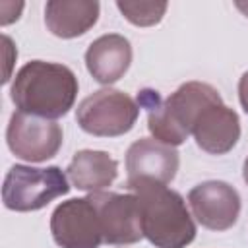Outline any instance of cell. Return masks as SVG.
Returning a JSON list of instances; mask_svg holds the SVG:
<instances>
[{
  "instance_id": "6da1fadb",
  "label": "cell",
  "mask_w": 248,
  "mask_h": 248,
  "mask_svg": "<svg viewBox=\"0 0 248 248\" xmlns=\"http://www.w3.org/2000/svg\"><path fill=\"white\" fill-rule=\"evenodd\" d=\"M219 103H223L221 93L205 81H186L167 99H161L159 91L149 87L138 91V105L147 110V128L153 140L170 147L182 145L192 136L200 112Z\"/></svg>"
},
{
  "instance_id": "7a4b0ae2",
  "label": "cell",
  "mask_w": 248,
  "mask_h": 248,
  "mask_svg": "<svg viewBox=\"0 0 248 248\" xmlns=\"http://www.w3.org/2000/svg\"><path fill=\"white\" fill-rule=\"evenodd\" d=\"M79 81L72 68L60 62L31 60L23 64L10 85V99L19 112L56 120L74 107Z\"/></svg>"
},
{
  "instance_id": "3957f363",
  "label": "cell",
  "mask_w": 248,
  "mask_h": 248,
  "mask_svg": "<svg viewBox=\"0 0 248 248\" xmlns=\"http://www.w3.org/2000/svg\"><path fill=\"white\" fill-rule=\"evenodd\" d=\"M140 200L143 236L155 248H186L196 238V221L188 202L172 188L141 182L132 188Z\"/></svg>"
},
{
  "instance_id": "277c9868",
  "label": "cell",
  "mask_w": 248,
  "mask_h": 248,
  "mask_svg": "<svg viewBox=\"0 0 248 248\" xmlns=\"http://www.w3.org/2000/svg\"><path fill=\"white\" fill-rule=\"evenodd\" d=\"M68 174L56 167L14 165L4 176L2 202L12 211H39L70 192Z\"/></svg>"
},
{
  "instance_id": "5b68a950",
  "label": "cell",
  "mask_w": 248,
  "mask_h": 248,
  "mask_svg": "<svg viewBox=\"0 0 248 248\" xmlns=\"http://www.w3.org/2000/svg\"><path fill=\"white\" fill-rule=\"evenodd\" d=\"M140 116V105L120 89L103 87L81 99L76 108L78 126L97 138H118L128 134Z\"/></svg>"
},
{
  "instance_id": "8992f818",
  "label": "cell",
  "mask_w": 248,
  "mask_h": 248,
  "mask_svg": "<svg viewBox=\"0 0 248 248\" xmlns=\"http://www.w3.org/2000/svg\"><path fill=\"white\" fill-rule=\"evenodd\" d=\"M64 141L62 126L56 120L25 114L16 110L6 128L8 149L27 163H43L52 159Z\"/></svg>"
},
{
  "instance_id": "52a82bcc",
  "label": "cell",
  "mask_w": 248,
  "mask_h": 248,
  "mask_svg": "<svg viewBox=\"0 0 248 248\" xmlns=\"http://www.w3.org/2000/svg\"><path fill=\"white\" fill-rule=\"evenodd\" d=\"M89 200L97 209L105 244L130 246L143 238L140 200L134 192L120 194L101 190L89 194Z\"/></svg>"
},
{
  "instance_id": "ba28073f",
  "label": "cell",
  "mask_w": 248,
  "mask_h": 248,
  "mask_svg": "<svg viewBox=\"0 0 248 248\" xmlns=\"http://www.w3.org/2000/svg\"><path fill=\"white\" fill-rule=\"evenodd\" d=\"M50 234L60 248H99L103 231L89 196L58 203L50 215Z\"/></svg>"
},
{
  "instance_id": "9c48e42d",
  "label": "cell",
  "mask_w": 248,
  "mask_h": 248,
  "mask_svg": "<svg viewBox=\"0 0 248 248\" xmlns=\"http://www.w3.org/2000/svg\"><path fill=\"white\" fill-rule=\"evenodd\" d=\"M192 217L209 231L223 232L236 225L242 209L240 194L225 180H205L188 192Z\"/></svg>"
},
{
  "instance_id": "30bf717a",
  "label": "cell",
  "mask_w": 248,
  "mask_h": 248,
  "mask_svg": "<svg viewBox=\"0 0 248 248\" xmlns=\"http://www.w3.org/2000/svg\"><path fill=\"white\" fill-rule=\"evenodd\" d=\"M180 155L176 147L153 138L136 140L126 151V188L141 182L170 184L178 172Z\"/></svg>"
},
{
  "instance_id": "8fae6325",
  "label": "cell",
  "mask_w": 248,
  "mask_h": 248,
  "mask_svg": "<svg viewBox=\"0 0 248 248\" xmlns=\"http://www.w3.org/2000/svg\"><path fill=\"white\" fill-rule=\"evenodd\" d=\"M196 145L209 155L229 153L240 140V118L225 103L211 105L200 112L192 126Z\"/></svg>"
},
{
  "instance_id": "7c38bea8",
  "label": "cell",
  "mask_w": 248,
  "mask_h": 248,
  "mask_svg": "<svg viewBox=\"0 0 248 248\" xmlns=\"http://www.w3.org/2000/svg\"><path fill=\"white\" fill-rule=\"evenodd\" d=\"M132 45L120 33L97 37L85 50V68L91 78L103 85L116 83L126 76L132 64Z\"/></svg>"
},
{
  "instance_id": "4fadbf2b",
  "label": "cell",
  "mask_w": 248,
  "mask_h": 248,
  "mask_svg": "<svg viewBox=\"0 0 248 248\" xmlns=\"http://www.w3.org/2000/svg\"><path fill=\"white\" fill-rule=\"evenodd\" d=\"M101 4L97 0H48L45 6V25L60 39L85 35L99 19Z\"/></svg>"
},
{
  "instance_id": "5bb4252c",
  "label": "cell",
  "mask_w": 248,
  "mask_h": 248,
  "mask_svg": "<svg viewBox=\"0 0 248 248\" xmlns=\"http://www.w3.org/2000/svg\"><path fill=\"white\" fill-rule=\"evenodd\" d=\"M66 174H68L72 186H76L78 190H83L89 194L101 192L116 180L118 161L107 151L81 149V151L74 153V157L66 169Z\"/></svg>"
},
{
  "instance_id": "9a60e30c",
  "label": "cell",
  "mask_w": 248,
  "mask_h": 248,
  "mask_svg": "<svg viewBox=\"0 0 248 248\" xmlns=\"http://www.w3.org/2000/svg\"><path fill=\"white\" fill-rule=\"evenodd\" d=\"M116 8L120 10L122 17L126 21H130L132 25L136 27H151V25H157L169 4L167 2H128V0H118L116 2Z\"/></svg>"
},
{
  "instance_id": "2e32d148",
  "label": "cell",
  "mask_w": 248,
  "mask_h": 248,
  "mask_svg": "<svg viewBox=\"0 0 248 248\" xmlns=\"http://www.w3.org/2000/svg\"><path fill=\"white\" fill-rule=\"evenodd\" d=\"M238 101H240L242 110L248 114V70L238 79Z\"/></svg>"
},
{
  "instance_id": "e0dca14e",
  "label": "cell",
  "mask_w": 248,
  "mask_h": 248,
  "mask_svg": "<svg viewBox=\"0 0 248 248\" xmlns=\"http://www.w3.org/2000/svg\"><path fill=\"white\" fill-rule=\"evenodd\" d=\"M242 178H244V182H246V186H248V157H246L244 167H242Z\"/></svg>"
}]
</instances>
